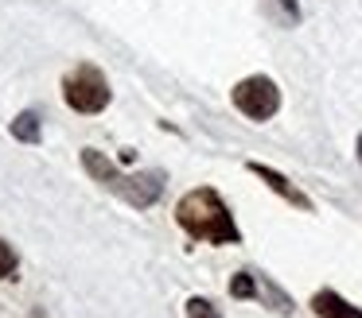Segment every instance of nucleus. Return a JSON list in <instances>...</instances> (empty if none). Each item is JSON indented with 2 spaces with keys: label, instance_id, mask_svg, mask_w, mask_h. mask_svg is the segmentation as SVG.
I'll list each match as a JSON object with an SVG mask.
<instances>
[{
  "label": "nucleus",
  "instance_id": "nucleus-10",
  "mask_svg": "<svg viewBox=\"0 0 362 318\" xmlns=\"http://www.w3.org/2000/svg\"><path fill=\"white\" fill-rule=\"evenodd\" d=\"M12 271H16V252H12V245L0 240V279H8Z\"/></svg>",
  "mask_w": 362,
  "mask_h": 318
},
{
  "label": "nucleus",
  "instance_id": "nucleus-1",
  "mask_svg": "<svg viewBox=\"0 0 362 318\" xmlns=\"http://www.w3.org/2000/svg\"><path fill=\"white\" fill-rule=\"evenodd\" d=\"M175 221L183 225L187 237L206 240V245H238V240H242L226 202H222L218 190H211V186H199V190L183 194L180 206H175Z\"/></svg>",
  "mask_w": 362,
  "mask_h": 318
},
{
  "label": "nucleus",
  "instance_id": "nucleus-2",
  "mask_svg": "<svg viewBox=\"0 0 362 318\" xmlns=\"http://www.w3.org/2000/svg\"><path fill=\"white\" fill-rule=\"evenodd\" d=\"M82 167H86L90 175L105 186V190L121 194V198H125L129 206H136V209L152 206V202L164 194V175H160V171H148V175H121V171L113 167L102 152H94V147L82 152Z\"/></svg>",
  "mask_w": 362,
  "mask_h": 318
},
{
  "label": "nucleus",
  "instance_id": "nucleus-4",
  "mask_svg": "<svg viewBox=\"0 0 362 318\" xmlns=\"http://www.w3.org/2000/svg\"><path fill=\"white\" fill-rule=\"evenodd\" d=\"M234 105L242 109L250 121H269V116L281 109V90H276L273 78L253 74V78H245V82L234 85Z\"/></svg>",
  "mask_w": 362,
  "mask_h": 318
},
{
  "label": "nucleus",
  "instance_id": "nucleus-8",
  "mask_svg": "<svg viewBox=\"0 0 362 318\" xmlns=\"http://www.w3.org/2000/svg\"><path fill=\"white\" fill-rule=\"evenodd\" d=\"M230 295H234V299H257V276H253V271H238V276L230 279Z\"/></svg>",
  "mask_w": 362,
  "mask_h": 318
},
{
  "label": "nucleus",
  "instance_id": "nucleus-12",
  "mask_svg": "<svg viewBox=\"0 0 362 318\" xmlns=\"http://www.w3.org/2000/svg\"><path fill=\"white\" fill-rule=\"evenodd\" d=\"M358 163H362V136H358Z\"/></svg>",
  "mask_w": 362,
  "mask_h": 318
},
{
  "label": "nucleus",
  "instance_id": "nucleus-6",
  "mask_svg": "<svg viewBox=\"0 0 362 318\" xmlns=\"http://www.w3.org/2000/svg\"><path fill=\"white\" fill-rule=\"evenodd\" d=\"M312 310L320 318H362V307H351L343 295L335 291H315L312 295Z\"/></svg>",
  "mask_w": 362,
  "mask_h": 318
},
{
  "label": "nucleus",
  "instance_id": "nucleus-5",
  "mask_svg": "<svg viewBox=\"0 0 362 318\" xmlns=\"http://www.w3.org/2000/svg\"><path fill=\"white\" fill-rule=\"evenodd\" d=\"M250 171H253V175H257L265 186H269V190H276V194H281L284 202H292V206H300V209H312V198H308V194H300L296 186H292L288 178L281 175V171L265 167V163H250Z\"/></svg>",
  "mask_w": 362,
  "mask_h": 318
},
{
  "label": "nucleus",
  "instance_id": "nucleus-7",
  "mask_svg": "<svg viewBox=\"0 0 362 318\" xmlns=\"http://www.w3.org/2000/svg\"><path fill=\"white\" fill-rule=\"evenodd\" d=\"M12 136L16 140H24V144H40V116L35 113H20L16 121H12Z\"/></svg>",
  "mask_w": 362,
  "mask_h": 318
},
{
  "label": "nucleus",
  "instance_id": "nucleus-11",
  "mask_svg": "<svg viewBox=\"0 0 362 318\" xmlns=\"http://www.w3.org/2000/svg\"><path fill=\"white\" fill-rule=\"evenodd\" d=\"M276 4L284 8V16H288V23H296V20H300V4H296V0H276Z\"/></svg>",
  "mask_w": 362,
  "mask_h": 318
},
{
  "label": "nucleus",
  "instance_id": "nucleus-9",
  "mask_svg": "<svg viewBox=\"0 0 362 318\" xmlns=\"http://www.w3.org/2000/svg\"><path fill=\"white\" fill-rule=\"evenodd\" d=\"M187 318H222V314L214 310V302H211V299L195 295V299H187Z\"/></svg>",
  "mask_w": 362,
  "mask_h": 318
},
{
  "label": "nucleus",
  "instance_id": "nucleus-3",
  "mask_svg": "<svg viewBox=\"0 0 362 318\" xmlns=\"http://www.w3.org/2000/svg\"><path fill=\"white\" fill-rule=\"evenodd\" d=\"M63 97L74 113H102L110 105V82L98 66H78L63 78Z\"/></svg>",
  "mask_w": 362,
  "mask_h": 318
}]
</instances>
